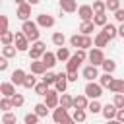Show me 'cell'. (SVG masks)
<instances>
[{
	"label": "cell",
	"mask_w": 124,
	"mask_h": 124,
	"mask_svg": "<svg viewBox=\"0 0 124 124\" xmlns=\"http://www.w3.org/2000/svg\"><path fill=\"white\" fill-rule=\"evenodd\" d=\"M21 31L27 35V39H29L31 43L39 41V37H41V31H39V23H37V21H31V19H25V21L21 23Z\"/></svg>",
	"instance_id": "1"
},
{
	"label": "cell",
	"mask_w": 124,
	"mask_h": 124,
	"mask_svg": "<svg viewBox=\"0 0 124 124\" xmlns=\"http://www.w3.org/2000/svg\"><path fill=\"white\" fill-rule=\"evenodd\" d=\"M52 120H54L56 124H70V122H74V118L68 114V108H64V107H60V105L52 110Z\"/></svg>",
	"instance_id": "2"
},
{
	"label": "cell",
	"mask_w": 124,
	"mask_h": 124,
	"mask_svg": "<svg viewBox=\"0 0 124 124\" xmlns=\"http://www.w3.org/2000/svg\"><path fill=\"white\" fill-rule=\"evenodd\" d=\"M29 58L31 60H37V58H41L45 52H46V45L39 39V41H35V43H31V46H29Z\"/></svg>",
	"instance_id": "3"
},
{
	"label": "cell",
	"mask_w": 124,
	"mask_h": 124,
	"mask_svg": "<svg viewBox=\"0 0 124 124\" xmlns=\"http://www.w3.org/2000/svg\"><path fill=\"white\" fill-rule=\"evenodd\" d=\"M103 89H105V87H103L101 83H95V79L85 83V95H87L89 99H99V97L103 95Z\"/></svg>",
	"instance_id": "4"
},
{
	"label": "cell",
	"mask_w": 124,
	"mask_h": 124,
	"mask_svg": "<svg viewBox=\"0 0 124 124\" xmlns=\"http://www.w3.org/2000/svg\"><path fill=\"white\" fill-rule=\"evenodd\" d=\"M29 39H27V35L23 33V31H16V39H14V45H16V48L19 50V52H27L29 50Z\"/></svg>",
	"instance_id": "5"
},
{
	"label": "cell",
	"mask_w": 124,
	"mask_h": 124,
	"mask_svg": "<svg viewBox=\"0 0 124 124\" xmlns=\"http://www.w3.org/2000/svg\"><path fill=\"white\" fill-rule=\"evenodd\" d=\"M87 60H89L91 64H95V66H101V64L105 62V52H103V48H99V46L91 48L89 54H87Z\"/></svg>",
	"instance_id": "6"
},
{
	"label": "cell",
	"mask_w": 124,
	"mask_h": 124,
	"mask_svg": "<svg viewBox=\"0 0 124 124\" xmlns=\"http://www.w3.org/2000/svg\"><path fill=\"white\" fill-rule=\"evenodd\" d=\"M45 103L48 105V108H56L60 105V91L54 87V89H48V93L45 95Z\"/></svg>",
	"instance_id": "7"
},
{
	"label": "cell",
	"mask_w": 124,
	"mask_h": 124,
	"mask_svg": "<svg viewBox=\"0 0 124 124\" xmlns=\"http://www.w3.org/2000/svg\"><path fill=\"white\" fill-rule=\"evenodd\" d=\"M78 16H79L81 21H93L95 10H93V6H89V4H81V6L78 8Z\"/></svg>",
	"instance_id": "8"
},
{
	"label": "cell",
	"mask_w": 124,
	"mask_h": 124,
	"mask_svg": "<svg viewBox=\"0 0 124 124\" xmlns=\"http://www.w3.org/2000/svg\"><path fill=\"white\" fill-rule=\"evenodd\" d=\"M68 83H70V79H68V72H60V74L56 76L54 87H56L60 93H64V91H66V87H68Z\"/></svg>",
	"instance_id": "9"
},
{
	"label": "cell",
	"mask_w": 124,
	"mask_h": 124,
	"mask_svg": "<svg viewBox=\"0 0 124 124\" xmlns=\"http://www.w3.org/2000/svg\"><path fill=\"white\" fill-rule=\"evenodd\" d=\"M29 68H31V72H33V74H37V76H43V74L48 70V68H46V64H45L41 58L31 60V62H29Z\"/></svg>",
	"instance_id": "10"
},
{
	"label": "cell",
	"mask_w": 124,
	"mask_h": 124,
	"mask_svg": "<svg viewBox=\"0 0 124 124\" xmlns=\"http://www.w3.org/2000/svg\"><path fill=\"white\" fill-rule=\"evenodd\" d=\"M99 66H95V64H89V66H85L83 68V72H81V76L87 79V81H93V79H97L99 78V70H97Z\"/></svg>",
	"instance_id": "11"
},
{
	"label": "cell",
	"mask_w": 124,
	"mask_h": 124,
	"mask_svg": "<svg viewBox=\"0 0 124 124\" xmlns=\"http://www.w3.org/2000/svg\"><path fill=\"white\" fill-rule=\"evenodd\" d=\"M116 112H118V108H116L114 103H107V105L103 107V110H101V114H103L107 120H116Z\"/></svg>",
	"instance_id": "12"
},
{
	"label": "cell",
	"mask_w": 124,
	"mask_h": 124,
	"mask_svg": "<svg viewBox=\"0 0 124 124\" xmlns=\"http://www.w3.org/2000/svg\"><path fill=\"white\" fill-rule=\"evenodd\" d=\"M58 4H60V10L64 12V14H74V12H78V2L76 0H58Z\"/></svg>",
	"instance_id": "13"
},
{
	"label": "cell",
	"mask_w": 124,
	"mask_h": 124,
	"mask_svg": "<svg viewBox=\"0 0 124 124\" xmlns=\"http://www.w3.org/2000/svg\"><path fill=\"white\" fill-rule=\"evenodd\" d=\"M37 23H39V27L50 29V27H54V17L48 16V14H39L37 16Z\"/></svg>",
	"instance_id": "14"
},
{
	"label": "cell",
	"mask_w": 124,
	"mask_h": 124,
	"mask_svg": "<svg viewBox=\"0 0 124 124\" xmlns=\"http://www.w3.org/2000/svg\"><path fill=\"white\" fill-rule=\"evenodd\" d=\"M0 93H2V97H12V95H16V93H17V91H16V83H14L12 79L0 83Z\"/></svg>",
	"instance_id": "15"
},
{
	"label": "cell",
	"mask_w": 124,
	"mask_h": 124,
	"mask_svg": "<svg viewBox=\"0 0 124 124\" xmlns=\"http://www.w3.org/2000/svg\"><path fill=\"white\" fill-rule=\"evenodd\" d=\"M16 16H17L21 21L29 19V16H31V4H29V2H25V4H19V6H17V12H16Z\"/></svg>",
	"instance_id": "16"
},
{
	"label": "cell",
	"mask_w": 124,
	"mask_h": 124,
	"mask_svg": "<svg viewBox=\"0 0 124 124\" xmlns=\"http://www.w3.org/2000/svg\"><path fill=\"white\" fill-rule=\"evenodd\" d=\"M93 43H95V46H99V48H105V46L110 43V39H108V35H107L105 31H99V33L95 35Z\"/></svg>",
	"instance_id": "17"
},
{
	"label": "cell",
	"mask_w": 124,
	"mask_h": 124,
	"mask_svg": "<svg viewBox=\"0 0 124 124\" xmlns=\"http://www.w3.org/2000/svg\"><path fill=\"white\" fill-rule=\"evenodd\" d=\"M41 60L46 64V68L50 70V68H54L56 66V62H58V58H56V52H50V50H46L43 56H41Z\"/></svg>",
	"instance_id": "18"
},
{
	"label": "cell",
	"mask_w": 124,
	"mask_h": 124,
	"mask_svg": "<svg viewBox=\"0 0 124 124\" xmlns=\"http://www.w3.org/2000/svg\"><path fill=\"white\" fill-rule=\"evenodd\" d=\"M87 107H89V97L85 93L74 97V108H87Z\"/></svg>",
	"instance_id": "19"
},
{
	"label": "cell",
	"mask_w": 124,
	"mask_h": 124,
	"mask_svg": "<svg viewBox=\"0 0 124 124\" xmlns=\"http://www.w3.org/2000/svg\"><path fill=\"white\" fill-rule=\"evenodd\" d=\"M81 66V60L76 56V54H72L70 56V60L66 62V72H78V68Z\"/></svg>",
	"instance_id": "20"
},
{
	"label": "cell",
	"mask_w": 124,
	"mask_h": 124,
	"mask_svg": "<svg viewBox=\"0 0 124 124\" xmlns=\"http://www.w3.org/2000/svg\"><path fill=\"white\" fill-rule=\"evenodd\" d=\"M25 76H27V74H25L21 68H17V70H14V72H12V78H10V79H12L16 85H23V81H25Z\"/></svg>",
	"instance_id": "21"
},
{
	"label": "cell",
	"mask_w": 124,
	"mask_h": 124,
	"mask_svg": "<svg viewBox=\"0 0 124 124\" xmlns=\"http://www.w3.org/2000/svg\"><path fill=\"white\" fill-rule=\"evenodd\" d=\"M95 27H97V25H95L93 21H81V23H79V33H81V35H91V33L95 31Z\"/></svg>",
	"instance_id": "22"
},
{
	"label": "cell",
	"mask_w": 124,
	"mask_h": 124,
	"mask_svg": "<svg viewBox=\"0 0 124 124\" xmlns=\"http://www.w3.org/2000/svg\"><path fill=\"white\" fill-rule=\"evenodd\" d=\"M60 107H64V108H68V110H70V108H74V97H72V95H68V93L64 91V93L60 95Z\"/></svg>",
	"instance_id": "23"
},
{
	"label": "cell",
	"mask_w": 124,
	"mask_h": 124,
	"mask_svg": "<svg viewBox=\"0 0 124 124\" xmlns=\"http://www.w3.org/2000/svg\"><path fill=\"white\" fill-rule=\"evenodd\" d=\"M103 31L108 35V39H110V41L118 37V27H116V25H112V23H107V25H103Z\"/></svg>",
	"instance_id": "24"
},
{
	"label": "cell",
	"mask_w": 124,
	"mask_h": 124,
	"mask_svg": "<svg viewBox=\"0 0 124 124\" xmlns=\"http://www.w3.org/2000/svg\"><path fill=\"white\" fill-rule=\"evenodd\" d=\"M14 39H16V33H12L10 29L0 33V41H2V45H14Z\"/></svg>",
	"instance_id": "25"
},
{
	"label": "cell",
	"mask_w": 124,
	"mask_h": 124,
	"mask_svg": "<svg viewBox=\"0 0 124 124\" xmlns=\"http://www.w3.org/2000/svg\"><path fill=\"white\" fill-rule=\"evenodd\" d=\"M56 58H58L60 62H68V60H70V48H68V46H58Z\"/></svg>",
	"instance_id": "26"
},
{
	"label": "cell",
	"mask_w": 124,
	"mask_h": 124,
	"mask_svg": "<svg viewBox=\"0 0 124 124\" xmlns=\"http://www.w3.org/2000/svg\"><path fill=\"white\" fill-rule=\"evenodd\" d=\"M16 52H19V50L16 48V45H4V46H2V56H6V58H14Z\"/></svg>",
	"instance_id": "27"
},
{
	"label": "cell",
	"mask_w": 124,
	"mask_h": 124,
	"mask_svg": "<svg viewBox=\"0 0 124 124\" xmlns=\"http://www.w3.org/2000/svg\"><path fill=\"white\" fill-rule=\"evenodd\" d=\"M112 81H114V78H112V74H110V72H105L103 76H99V83H101L103 87H107V89L110 87V83H112Z\"/></svg>",
	"instance_id": "28"
},
{
	"label": "cell",
	"mask_w": 124,
	"mask_h": 124,
	"mask_svg": "<svg viewBox=\"0 0 124 124\" xmlns=\"http://www.w3.org/2000/svg\"><path fill=\"white\" fill-rule=\"evenodd\" d=\"M35 76H37V74H33V72L25 76V81H23V87H25V89H35V85H37V78H35Z\"/></svg>",
	"instance_id": "29"
},
{
	"label": "cell",
	"mask_w": 124,
	"mask_h": 124,
	"mask_svg": "<svg viewBox=\"0 0 124 124\" xmlns=\"http://www.w3.org/2000/svg\"><path fill=\"white\" fill-rule=\"evenodd\" d=\"M87 110H89L91 114H99V112L103 110V105L99 103V99H91V101H89V107H87Z\"/></svg>",
	"instance_id": "30"
},
{
	"label": "cell",
	"mask_w": 124,
	"mask_h": 124,
	"mask_svg": "<svg viewBox=\"0 0 124 124\" xmlns=\"http://www.w3.org/2000/svg\"><path fill=\"white\" fill-rule=\"evenodd\" d=\"M85 110L87 108H74V114H72L74 122H85V118H87V112Z\"/></svg>",
	"instance_id": "31"
},
{
	"label": "cell",
	"mask_w": 124,
	"mask_h": 124,
	"mask_svg": "<svg viewBox=\"0 0 124 124\" xmlns=\"http://www.w3.org/2000/svg\"><path fill=\"white\" fill-rule=\"evenodd\" d=\"M108 91H110V93H122V91H124V79H116V78H114V81L110 83Z\"/></svg>",
	"instance_id": "32"
},
{
	"label": "cell",
	"mask_w": 124,
	"mask_h": 124,
	"mask_svg": "<svg viewBox=\"0 0 124 124\" xmlns=\"http://www.w3.org/2000/svg\"><path fill=\"white\" fill-rule=\"evenodd\" d=\"M93 23H95V25H99V27H103V25H107V23H108V17H107V12H103V14H95V16H93Z\"/></svg>",
	"instance_id": "33"
},
{
	"label": "cell",
	"mask_w": 124,
	"mask_h": 124,
	"mask_svg": "<svg viewBox=\"0 0 124 124\" xmlns=\"http://www.w3.org/2000/svg\"><path fill=\"white\" fill-rule=\"evenodd\" d=\"M52 43H54L56 46H64V43H66L64 33H62V31H54V33H52Z\"/></svg>",
	"instance_id": "34"
},
{
	"label": "cell",
	"mask_w": 124,
	"mask_h": 124,
	"mask_svg": "<svg viewBox=\"0 0 124 124\" xmlns=\"http://www.w3.org/2000/svg\"><path fill=\"white\" fill-rule=\"evenodd\" d=\"M33 108H35V112H37L41 118H45V116L48 114V105H46V103H37Z\"/></svg>",
	"instance_id": "35"
},
{
	"label": "cell",
	"mask_w": 124,
	"mask_h": 124,
	"mask_svg": "<svg viewBox=\"0 0 124 124\" xmlns=\"http://www.w3.org/2000/svg\"><path fill=\"white\" fill-rule=\"evenodd\" d=\"M101 68H103V72H110V74H112V72L116 70V62L110 60V58H105V62L101 64Z\"/></svg>",
	"instance_id": "36"
},
{
	"label": "cell",
	"mask_w": 124,
	"mask_h": 124,
	"mask_svg": "<svg viewBox=\"0 0 124 124\" xmlns=\"http://www.w3.org/2000/svg\"><path fill=\"white\" fill-rule=\"evenodd\" d=\"M48 87H50V85H48L46 81H41V83H37V85H35V93H37V95H41V97H45V95L48 93Z\"/></svg>",
	"instance_id": "37"
},
{
	"label": "cell",
	"mask_w": 124,
	"mask_h": 124,
	"mask_svg": "<svg viewBox=\"0 0 124 124\" xmlns=\"http://www.w3.org/2000/svg\"><path fill=\"white\" fill-rule=\"evenodd\" d=\"M95 46V43H93V39L89 37V35H81V45H79V48H93Z\"/></svg>",
	"instance_id": "38"
},
{
	"label": "cell",
	"mask_w": 124,
	"mask_h": 124,
	"mask_svg": "<svg viewBox=\"0 0 124 124\" xmlns=\"http://www.w3.org/2000/svg\"><path fill=\"white\" fill-rule=\"evenodd\" d=\"M12 103H14V108H21L25 103V97L21 93H16V95H12Z\"/></svg>",
	"instance_id": "39"
},
{
	"label": "cell",
	"mask_w": 124,
	"mask_h": 124,
	"mask_svg": "<svg viewBox=\"0 0 124 124\" xmlns=\"http://www.w3.org/2000/svg\"><path fill=\"white\" fill-rule=\"evenodd\" d=\"M0 108H2V112H6V110H12V108H14L12 97H2V101H0Z\"/></svg>",
	"instance_id": "40"
},
{
	"label": "cell",
	"mask_w": 124,
	"mask_h": 124,
	"mask_svg": "<svg viewBox=\"0 0 124 124\" xmlns=\"http://www.w3.org/2000/svg\"><path fill=\"white\" fill-rule=\"evenodd\" d=\"M39 120H41V116H39V114H37V112H35V110H33V112H29V114H25V116H23V122H25V124H37V122H39Z\"/></svg>",
	"instance_id": "41"
},
{
	"label": "cell",
	"mask_w": 124,
	"mask_h": 124,
	"mask_svg": "<svg viewBox=\"0 0 124 124\" xmlns=\"http://www.w3.org/2000/svg\"><path fill=\"white\" fill-rule=\"evenodd\" d=\"M56 76H58V74H54V72L46 70V72L43 74V81H46L48 85H54V81H56Z\"/></svg>",
	"instance_id": "42"
},
{
	"label": "cell",
	"mask_w": 124,
	"mask_h": 124,
	"mask_svg": "<svg viewBox=\"0 0 124 124\" xmlns=\"http://www.w3.org/2000/svg\"><path fill=\"white\" fill-rule=\"evenodd\" d=\"M93 10H95V14L107 12V2H103V0H93Z\"/></svg>",
	"instance_id": "43"
},
{
	"label": "cell",
	"mask_w": 124,
	"mask_h": 124,
	"mask_svg": "<svg viewBox=\"0 0 124 124\" xmlns=\"http://www.w3.org/2000/svg\"><path fill=\"white\" fill-rule=\"evenodd\" d=\"M16 122V114H12L10 110H6L2 114V124H14Z\"/></svg>",
	"instance_id": "44"
},
{
	"label": "cell",
	"mask_w": 124,
	"mask_h": 124,
	"mask_svg": "<svg viewBox=\"0 0 124 124\" xmlns=\"http://www.w3.org/2000/svg\"><path fill=\"white\" fill-rule=\"evenodd\" d=\"M112 103L116 105V108H124V93H114Z\"/></svg>",
	"instance_id": "45"
},
{
	"label": "cell",
	"mask_w": 124,
	"mask_h": 124,
	"mask_svg": "<svg viewBox=\"0 0 124 124\" xmlns=\"http://www.w3.org/2000/svg\"><path fill=\"white\" fill-rule=\"evenodd\" d=\"M107 2V10L108 12H116L120 8V0H105Z\"/></svg>",
	"instance_id": "46"
},
{
	"label": "cell",
	"mask_w": 124,
	"mask_h": 124,
	"mask_svg": "<svg viewBox=\"0 0 124 124\" xmlns=\"http://www.w3.org/2000/svg\"><path fill=\"white\" fill-rule=\"evenodd\" d=\"M79 45H81V33H79V35H78V33H76V35H72V37H70V46L79 48Z\"/></svg>",
	"instance_id": "47"
},
{
	"label": "cell",
	"mask_w": 124,
	"mask_h": 124,
	"mask_svg": "<svg viewBox=\"0 0 124 124\" xmlns=\"http://www.w3.org/2000/svg\"><path fill=\"white\" fill-rule=\"evenodd\" d=\"M114 19H116L118 23H122V21H124V10H122V8H118V10L114 12Z\"/></svg>",
	"instance_id": "48"
},
{
	"label": "cell",
	"mask_w": 124,
	"mask_h": 124,
	"mask_svg": "<svg viewBox=\"0 0 124 124\" xmlns=\"http://www.w3.org/2000/svg\"><path fill=\"white\" fill-rule=\"evenodd\" d=\"M8 60H10V58H6V56L0 58V72H6V70H8Z\"/></svg>",
	"instance_id": "49"
},
{
	"label": "cell",
	"mask_w": 124,
	"mask_h": 124,
	"mask_svg": "<svg viewBox=\"0 0 124 124\" xmlns=\"http://www.w3.org/2000/svg\"><path fill=\"white\" fill-rule=\"evenodd\" d=\"M0 19H2V27H0V33H2V31H8V23H10V21H8V16H2Z\"/></svg>",
	"instance_id": "50"
},
{
	"label": "cell",
	"mask_w": 124,
	"mask_h": 124,
	"mask_svg": "<svg viewBox=\"0 0 124 124\" xmlns=\"http://www.w3.org/2000/svg\"><path fill=\"white\" fill-rule=\"evenodd\" d=\"M116 120H118V122H124V108H118V112H116Z\"/></svg>",
	"instance_id": "51"
},
{
	"label": "cell",
	"mask_w": 124,
	"mask_h": 124,
	"mask_svg": "<svg viewBox=\"0 0 124 124\" xmlns=\"http://www.w3.org/2000/svg\"><path fill=\"white\" fill-rule=\"evenodd\" d=\"M68 79L70 81H78V72H68Z\"/></svg>",
	"instance_id": "52"
},
{
	"label": "cell",
	"mask_w": 124,
	"mask_h": 124,
	"mask_svg": "<svg viewBox=\"0 0 124 124\" xmlns=\"http://www.w3.org/2000/svg\"><path fill=\"white\" fill-rule=\"evenodd\" d=\"M118 37H122V39H124V21L118 25Z\"/></svg>",
	"instance_id": "53"
},
{
	"label": "cell",
	"mask_w": 124,
	"mask_h": 124,
	"mask_svg": "<svg viewBox=\"0 0 124 124\" xmlns=\"http://www.w3.org/2000/svg\"><path fill=\"white\" fill-rule=\"evenodd\" d=\"M27 2H29V4H31V6H35V4H39V2H41V0H27Z\"/></svg>",
	"instance_id": "54"
},
{
	"label": "cell",
	"mask_w": 124,
	"mask_h": 124,
	"mask_svg": "<svg viewBox=\"0 0 124 124\" xmlns=\"http://www.w3.org/2000/svg\"><path fill=\"white\" fill-rule=\"evenodd\" d=\"M14 2H16V4H17V6H19V4H25V2H27V0H14Z\"/></svg>",
	"instance_id": "55"
},
{
	"label": "cell",
	"mask_w": 124,
	"mask_h": 124,
	"mask_svg": "<svg viewBox=\"0 0 124 124\" xmlns=\"http://www.w3.org/2000/svg\"><path fill=\"white\" fill-rule=\"evenodd\" d=\"M122 93H124V91H122Z\"/></svg>",
	"instance_id": "56"
}]
</instances>
